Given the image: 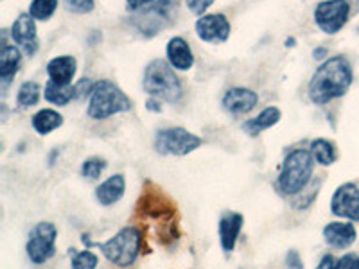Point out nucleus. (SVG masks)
I'll use <instances>...</instances> for the list:
<instances>
[{
    "mask_svg": "<svg viewBox=\"0 0 359 269\" xmlns=\"http://www.w3.org/2000/svg\"><path fill=\"white\" fill-rule=\"evenodd\" d=\"M354 74L345 56H332L316 69L309 83V99L314 104H327L343 97L352 85Z\"/></svg>",
    "mask_w": 359,
    "mask_h": 269,
    "instance_id": "f257e3e1",
    "label": "nucleus"
},
{
    "mask_svg": "<svg viewBox=\"0 0 359 269\" xmlns=\"http://www.w3.org/2000/svg\"><path fill=\"white\" fill-rule=\"evenodd\" d=\"M140 217L153 223L160 224L158 239L160 242H172L178 239V216H176V207L160 188L147 181L146 188L142 191L139 203H137Z\"/></svg>",
    "mask_w": 359,
    "mask_h": 269,
    "instance_id": "f03ea898",
    "label": "nucleus"
},
{
    "mask_svg": "<svg viewBox=\"0 0 359 269\" xmlns=\"http://www.w3.org/2000/svg\"><path fill=\"white\" fill-rule=\"evenodd\" d=\"M314 172V158L307 149H293L284 158L278 174V191L284 196H298L311 184Z\"/></svg>",
    "mask_w": 359,
    "mask_h": 269,
    "instance_id": "7ed1b4c3",
    "label": "nucleus"
},
{
    "mask_svg": "<svg viewBox=\"0 0 359 269\" xmlns=\"http://www.w3.org/2000/svg\"><path fill=\"white\" fill-rule=\"evenodd\" d=\"M131 106H133L131 99L114 81L101 79L94 83L88 102V117L95 120H104L117 113L130 111Z\"/></svg>",
    "mask_w": 359,
    "mask_h": 269,
    "instance_id": "20e7f679",
    "label": "nucleus"
},
{
    "mask_svg": "<svg viewBox=\"0 0 359 269\" xmlns=\"http://www.w3.org/2000/svg\"><path fill=\"white\" fill-rule=\"evenodd\" d=\"M144 90L155 99L168 102H178L184 90L172 67L162 60H155L146 67L144 72Z\"/></svg>",
    "mask_w": 359,
    "mask_h": 269,
    "instance_id": "39448f33",
    "label": "nucleus"
},
{
    "mask_svg": "<svg viewBox=\"0 0 359 269\" xmlns=\"http://www.w3.org/2000/svg\"><path fill=\"white\" fill-rule=\"evenodd\" d=\"M99 248L114 265L130 268L142 251V232L135 226H126L118 230L107 242L99 244Z\"/></svg>",
    "mask_w": 359,
    "mask_h": 269,
    "instance_id": "423d86ee",
    "label": "nucleus"
},
{
    "mask_svg": "<svg viewBox=\"0 0 359 269\" xmlns=\"http://www.w3.org/2000/svg\"><path fill=\"white\" fill-rule=\"evenodd\" d=\"M203 144V139L185 127H165L155 137V149L160 155L185 156L196 151Z\"/></svg>",
    "mask_w": 359,
    "mask_h": 269,
    "instance_id": "0eeeda50",
    "label": "nucleus"
},
{
    "mask_svg": "<svg viewBox=\"0 0 359 269\" xmlns=\"http://www.w3.org/2000/svg\"><path fill=\"white\" fill-rule=\"evenodd\" d=\"M56 239H57V228L49 221H41L31 230L25 244V251H27L29 261L33 264L41 265L56 255Z\"/></svg>",
    "mask_w": 359,
    "mask_h": 269,
    "instance_id": "6e6552de",
    "label": "nucleus"
},
{
    "mask_svg": "<svg viewBox=\"0 0 359 269\" xmlns=\"http://www.w3.org/2000/svg\"><path fill=\"white\" fill-rule=\"evenodd\" d=\"M351 17V0H323L314 8V22L325 34L339 33Z\"/></svg>",
    "mask_w": 359,
    "mask_h": 269,
    "instance_id": "1a4fd4ad",
    "label": "nucleus"
},
{
    "mask_svg": "<svg viewBox=\"0 0 359 269\" xmlns=\"http://www.w3.org/2000/svg\"><path fill=\"white\" fill-rule=\"evenodd\" d=\"M331 210L336 217L359 221V187L355 184H343L336 188L331 200Z\"/></svg>",
    "mask_w": 359,
    "mask_h": 269,
    "instance_id": "9d476101",
    "label": "nucleus"
},
{
    "mask_svg": "<svg viewBox=\"0 0 359 269\" xmlns=\"http://www.w3.org/2000/svg\"><path fill=\"white\" fill-rule=\"evenodd\" d=\"M11 38L17 43L18 49L25 53V56L33 57L38 53V33H36V24L34 18L29 13H22L11 25Z\"/></svg>",
    "mask_w": 359,
    "mask_h": 269,
    "instance_id": "9b49d317",
    "label": "nucleus"
},
{
    "mask_svg": "<svg viewBox=\"0 0 359 269\" xmlns=\"http://www.w3.org/2000/svg\"><path fill=\"white\" fill-rule=\"evenodd\" d=\"M196 33L207 43H223L230 36V22L221 13L203 15L196 22Z\"/></svg>",
    "mask_w": 359,
    "mask_h": 269,
    "instance_id": "f8f14e48",
    "label": "nucleus"
},
{
    "mask_svg": "<svg viewBox=\"0 0 359 269\" xmlns=\"http://www.w3.org/2000/svg\"><path fill=\"white\" fill-rule=\"evenodd\" d=\"M259 95L253 90L245 88V86H237V88H230L223 97V108L230 113L241 115L248 113L253 108L257 106Z\"/></svg>",
    "mask_w": 359,
    "mask_h": 269,
    "instance_id": "ddd939ff",
    "label": "nucleus"
},
{
    "mask_svg": "<svg viewBox=\"0 0 359 269\" xmlns=\"http://www.w3.org/2000/svg\"><path fill=\"white\" fill-rule=\"evenodd\" d=\"M245 224V217L237 212L224 214L219 221V242L224 253H232L237 244L239 233Z\"/></svg>",
    "mask_w": 359,
    "mask_h": 269,
    "instance_id": "4468645a",
    "label": "nucleus"
},
{
    "mask_svg": "<svg viewBox=\"0 0 359 269\" xmlns=\"http://www.w3.org/2000/svg\"><path fill=\"white\" fill-rule=\"evenodd\" d=\"M355 228L352 223H329L323 228V239L331 248L336 249H345L351 248L355 241Z\"/></svg>",
    "mask_w": 359,
    "mask_h": 269,
    "instance_id": "2eb2a0df",
    "label": "nucleus"
},
{
    "mask_svg": "<svg viewBox=\"0 0 359 269\" xmlns=\"http://www.w3.org/2000/svg\"><path fill=\"white\" fill-rule=\"evenodd\" d=\"M124 192H126V178L123 174H114L95 188V200L102 207H111L123 200Z\"/></svg>",
    "mask_w": 359,
    "mask_h": 269,
    "instance_id": "dca6fc26",
    "label": "nucleus"
},
{
    "mask_svg": "<svg viewBox=\"0 0 359 269\" xmlns=\"http://www.w3.org/2000/svg\"><path fill=\"white\" fill-rule=\"evenodd\" d=\"M76 70H78V63H76V57L72 56H57L53 57L47 63L49 81L62 86H69L72 83V78L76 76Z\"/></svg>",
    "mask_w": 359,
    "mask_h": 269,
    "instance_id": "f3484780",
    "label": "nucleus"
},
{
    "mask_svg": "<svg viewBox=\"0 0 359 269\" xmlns=\"http://www.w3.org/2000/svg\"><path fill=\"white\" fill-rule=\"evenodd\" d=\"M168 62L176 70H189L194 65V54L184 38L175 36L168 41Z\"/></svg>",
    "mask_w": 359,
    "mask_h": 269,
    "instance_id": "a211bd4d",
    "label": "nucleus"
},
{
    "mask_svg": "<svg viewBox=\"0 0 359 269\" xmlns=\"http://www.w3.org/2000/svg\"><path fill=\"white\" fill-rule=\"evenodd\" d=\"M22 53L15 45L2 43V53H0V81L2 86H8L13 81L15 74L20 70Z\"/></svg>",
    "mask_w": 359,
    "mask_h": 269,
    "instance_id": "6ab92c4d",
    "label": "nucleus"
},
{
    "mask_svg": "<svg viewBox=\"0 0 359 269\" xmlns=\"http://www.w3.org/2000/svg\"><path fill=\"white\" fill-rule=\"evenodd\" d=\"M169 6L171 4H169L168 0H160V4H153V8L146 9L139 17L140 31L146 33L147 36H153L156 31H160L163 27L162 22L168 18L165 11H168Z\"/></svg>",
    "mask_w": 359,
    "mask_h": 269,
    "instance_id": "aec40b11",
    "label": "nucleus"
},
{
    "mask_svg": "<svg viewBox=\"0 0 359 269\" xmlns=\"http://www.w3.org/2000/svg\"><path fill=\"white\" fill-rule=\"evenodd\" d=\"M280 120V110L277 106H268L257 115V117L250 118L248 123L243 124V130L250 134V137H257L262 131L273 127L275 124Z\"/></svg>",
    "mask_w": 359,
    "mask_h": 269,
    "instance_id": "412c9836",
    "label": "nucleus"
},
{
    "mask_svg": "<svg viewBox=\"0 0 359 269\" xmlns=\"http://www.w3.org/2000/svg\"><path fill=\"white\" fill-rule=\"evenodd\" d=\"M33 127L38 134H49L50 131L57 130L63 124V115L57 113L56 110L45 108L40 110L38 113L33 115Z\"/></svg>",
    "mask_w": 359,
    "mask_h": 269,
    "instance_id": "4be33fe9",
    "label": "nucleus"
},
{
    "mask_svg": "<svg viewBox=\"0 0 359 269\" xmlns=\"http://www.w3.org/2000/svg\"><path fill=\"white\" fill-rule=\"evenodd\" d=\"M311 155H313L314 162L327 167V165H332L338 158V151H336V146L331 140L325 139H316L311 142Z\"/></svg>",
    "mask_w": 359,
    "mask_h": 269,
    "instance_id": "5701e85b",
    "label": "nucleus"
},
{
    "mask_svg": "<svg viewBox=\"0 0 359 269\" xmlns=\"http://www.w3.org/2000/svg\"><path fill=\"white\" fill-rule=\"evenodd\" d=\"M43 95L45 99L56 106H67L74 97H76V86L69 85V86H62V85H56V83L49 81L45 85L43 90Z\"/></svg>",
    "mask_w": 359,
    "mask_h": 269,
    "instance_id": "b1692460",
    "label": "nucleus"
},
{
    "mask_svg": "<svg viewBox=\"0 0 359 269\" xmlns=\"http://www.w3.org/2000/svg\"><path fill=\"white\" fill-rule=\"evenodd\" d=\"M316 269H359V255L358 253H347L341 258L323 255Z\"/></svg>",
    "mask_w": 359,
    "mask_h": 269,
    "instance_id": "393cba45",
    "label": "nucleus"
},
{
    "mask_svg": "<svg viewBox=\"0 0 359 269\" xmlns=\"http://www.w3.org/2000/svg\"><path fill=\"white\" fill-rule=\"evenodd\" d=\"M41 95V86L36 81H25L22 83V86L18 88L17 102L20 108H31L34 104H38Z\"/></svg>",
    "mask_w": 359,
    "mask_h": 269,
    "instance_id": "a878e982",
    "label": "nucleus"
},
{
    "mask_svg": "<svg viewBox=\"0 0 359 269\" xmlns=\"http://www.w3.org/2000/svg\"><path fill=\"white\" fill-rule=\"evenodd\" d=\"M57 8V0H33L29 6V15L34 20L45 22L49 20Z\"/></svg>",
    "mask_w": 359,
    "mask_h": 269,
    "instance_id": "bb28decb",
    "label": "nucleus"
},
{
    "mask_svg": "<svg viewBox=\"0 0 359 269\" xmlns=\"http://www.w3.org/2000/svg\"><path fill=\"white\" fill-rule=\"evenodd\" d=\"M99 264V258L94 251L83 249V251H72L70 258V269H95Z\"/></svg>",
    "mask_w": 359,
    "mask_h": 269,
    "instance_id": "cd10ccee",
    "label": "nucleus"
},
{
    "mask_svg": "<svg viewBox=\"0 0 359 269\" xmlns=\"http://www.w3.org/2000/svg\"><path fill=\"white\" fill-rule=\"evenodd\" d=\"M107 167H108L107 160L94 156V158H88L83 162L81 174L88 179H99L102 172L107 171Z\"/></svg>",
    "mask_w": 359,
    "mask_h": 269,
    "instance_id": "c85d7f7f",
    "label": "nucleus"
},
{
    "mask_svg": "<svg viewBox=\"0 0 359 269\" xmlns=\"http://www.w3.org/2000/svg\"><path fill=\"white\" fill-rule=\"evenodd\" d=\"M65 2L67 11L78 13V15H85L94 9V0H63Z\"/></svg>",
    "mask_w": 359,
    "mask_h": 269,
    "instance_id": "c756f323",
    "label": "nucleus"
},
{
    "mask_svg": "<svg viewBox=\"0 0 359 269\" xmlns=\"http://www.w3.org/2000/svg\"><path fill=\"white\" fill-rule=\"evenodd\" d=\"M185 2H187V8L198 17H203V13L214 4V0H185Z\"/></svg>",
    "mask_w": 359,
    "mask_h": 269,
    "instance_id": "7c9ffc66",
    "label": "nucleus"
},
{
    "mask_svg": "<svg viewBox=\"0 0 359 269\" xmlns=\"http://www.w3.org/2000/svg\"><path fill=\"white\" fill-rule=\"evenodd\" d=\"M286 268L287 269H304V262L300 253L297 249H290L286 255Z\"/></svg>",
    "mask_w": 359,
    "mask_h": 269,
    "instance_id": "2f4dec72",
    "label": "nucleus"
},
{
    "mask_svg": "<svg viewBox=\"0 0 359 269\" xmlns=\"http://www.w3.org/2000/svg\"><path fill=\"white\" fill-rule=\"evenodd\" d=\"M153 2H155V0H126L130 11H139V9L147 8V6L153 4Z\"/></svg>",
    "mask_w": 359,
    "mask_h": 269,
    "instance_id": "473e14b6",
    "label": "nucleus"
},
{
    "mask_svg": "<svg viewBox=\"0 0 359 269\" xmlns=\"http://www.w3.org/2000/svg\"><path fill=\"white\" fill-rule=\"evenodd\" d=\"M147 106H149V110H153V111H160V104L156 106V101H153V99L147 102Z\"/></svg>",
    "mask_w": 359,
    "mask_h": 269,
    "instance_id": "72a5a7b5",
    "label": "nucleus"
},
{
    "mask_svg": "<svg viewBox=\"0 0 359 269\" xmlns=\"http://www.w3.org/2000/svg\"><path fill=\"white\" fill-rule=\"evenodd\" d=\"M323 54H325V49H320L318 53H314V57H316V60H320V57H322Z\"/></svg>",
    "mask_w": 359,
    "mask_h": 269,
    "instance_id": "f704fd0d",
    "label": "nucleus"
}]
</instances>
